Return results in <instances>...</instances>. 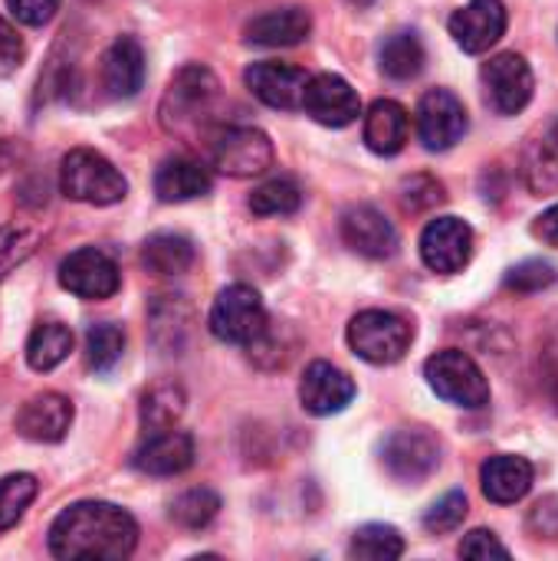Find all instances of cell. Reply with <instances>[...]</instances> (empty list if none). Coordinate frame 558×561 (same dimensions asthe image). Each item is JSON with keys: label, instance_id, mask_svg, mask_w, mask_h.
<instances>
[{"label": "cell", "instance_id": "15", "mask_svg": "<svg viewBox=\"0 0 558 561\" xmlns=\"http://www.w3.org/2000/svg\"><path fill=\"white\" fill-rule=\"evenodd\" d=\"M243 82H247V89L263 105L293 112V108H303V95H306V85H309V72L299 69V66H293V62L263 59V62L247 66Z\"/></svg>", "mask_w": 558, "mask_h": 561}, {"label": "cell", "instance_id": "47", "mask_svg": "<svg viewBox=\"0 0 558 561\" xmlns=\"http://www.w3.org/2000/svg\"><path fill=\"white\" fill-rule=\"evenodd\" d=\"M352 3H355V7H358V10H365V7H372V3H375V0H352Z\"/></svg>", "mask_w": 558, "mask_h": 561}, {"label": "cell", "instance_id": "27", "mask_svg": "<svg viewBox=\"0 0 558 561\" xmlns=\"http://www.w3.org/2000/svg\"><path fill=\"white\" fill-rule=\"evenodd\" d=\"M424 43L414 30H398L391 36H385L382 49H378V62H382V72L388 79H398V82H408L414 76H421L424 69Z\"/></svg>", "mask_w": 558, "mask_h": 561}, {"label": "cell", "instance_id": "14", "mask_svg": "<svg viewBox=\"0 0 558 561\" xmlns=\"http://www.w3.org/2000/svg\"><path fill=\"white\" fill-rule=\"evenodd\" d=\"M451 36L464 53H487L497 46L510 26V10L503 0H470L451 16Z\"/></svg>", "mask_w": 558, "mask_h": 561}, {"label": "cell", "instance_id": "4", "mask_svg": "<svg viewBox=\"0 0 558 561\" xmlns=\"http://www.w3.org/2000/svg\"><path fill=\"white\" fill-rule=\"evenodd\" d=\"M424 378L431 391L444 398L447 404H457L467 411H480L490 404V381L483 368L460 348H444L431 355L424 365Z\"/></svg>", "mask_w": 558, "mask_h": 561}, {"label": "cell", "instance_id": "37", "mask_svg": "<svg viewBox=\"0 0 558 561\" xmlns=\"http://www.w3.org/2000/svg\"><path fill=\"white\" fill-rule=\"evenodd\" d=\"M558 270L549 260H523L516 263L510 273H506V289L520 293V296H533V293H543L549 286H556Z\"/></svg>", "mask_w": 558, "mask_h": 561}, {"label": "cell", "instance_id": "18", "mask_svg": "<svg viewBox=\"0 0 558 561\" xmlns=\"http://www.w3.org/2000/svg\"><path fill=\"white\" fill-rule=\"evenodd\" d=\"M299 401L303 411H309L312 417H332L355 401V381L329 362H312L303 371Z\"/></svg>", "mask_w": 558, "mask_h": 561}, {"label": "cell", "instance_id": "33", "mask_svg": "<svg viewBox=\"0 0 558 561\" xmlns=\"http://www.w3.org/2000/svg\"><path fill=\"white\" fill-rule=\"evenodd\" d=\"M220 513V496L207 486H194V490H184L181 496H174L171 503V519L181 526V529H191V533H201L207 529Z\"/></svg>", "mask_w": 558, "mask_h": 561}, {"label": "cell", "instance_id": "20", "mask_svg": "<svg viewBox=\"0 0 558 561\" xmlns=\"http://www.w3.org/2000/svg\"><path fill=\"white\" fill-rule=\"evenodd\" d=\"M194 437L187 431H158V434H148V440L135 450L132 463L135 470L148 473V477H181L184 470L194 467Z\"/></svg>", "mask_w": 558, "mask_h": 561}, {"label": "cell", "instance_id": "22", "mask_svg": "<svg viewBox=\"0 0 558 561\" xmlns=\"http://www.w3.org/2000/svg\"><path fill=\"white\" fill-rule=\"evenodd\" d=\"M533 480H536L533 463L516 454H497L480 467V490L497 506H513L526 500V493L533 490Z\"/></svg>", "mask_w": 558, "mask_h": 561}, {"label": "cell", "instance_id": "34", "mask_svg": "<svg viewBox=\"0 0 558 561\" xmlns=\"http://www.w3.org/2000/svg\"><path fill=\"white\" fill-rule=\"evenodd\" d=\"M43 240V230L39 227H30V224H7L0 227V283L16 273L39 247Z\"/></svg>", "mask_w": 558, "mask_h": 561}, {"label": "cell", "instance_id": "2", "mask_svg": "<svg viewBox=\"0 0 558 561\" xmlns=\"http://www.w3.org/2000/svg\"><path fill=\"white\" fill-rule=\"evenodd\" d=\"M217 102H220L217 76L201 62H187L171 76L158 115H161L164 131H171V135L207 138L217 128V122H214Z\"/></svg>", "mask_w": 558, "mask_h": 561}, {"label": "cell", "instance_id": "32", "mask_svg": "<svg viewBox=\"0 0 558 561\" xmlns=\"http://www.w3.org/2000/svg\"><path fill=\"white\" fill-rule=\"evenodd\" d=\"M303 207V187L293 178H273L250 194V210L257 217H289Z\"/></svg>", "mask_w": 558, "mask_h": 561}, {"label": "cell", "instance_id": "31", "mask_svg": "<svg viewBox=\"0 0 558 561\" xmlns=\"http://www.w3.org/2000/svg\"><path fill=\"white\" fill-rule=\"evenodd\" d=\"M349 556L365 561H395L405 556V539H401V533H398L395 526L368 523V526H362V529L352 536Z\"/></svg>", "mask_w": 558, "mask_h": 561}, {"label": "cell", "instance_id": "29", "mask_svg": "<svg viewBox=\"0 0 558 561\" xmlns=\"http://www.w3.org/2000/svg\"><path fill=\"white\" fill-rule=\"evenodd\" d=\"M187 408V394L178 381H158L145 391L141 398V408H138V417H141V431L145 434H158V431H168L181 421Z\"/></svg>", "mask_w": 558, "mask_h": 561}, {"label": "cell", "instance_id": "23", "mask_svg": "<svg viewBox=\"0 0 558 561\" xmlns=\"http://www.w3.org/2000/svg\"><path fill=\"white\" fill-rule=\"evenodd\" d=\"M102 85L112 99H132L145 85V49L135 36H115L102 53Z\"/></svg>", "mask_w": 558, "mask_h": 561}, {"label": "cell", "instance_id": "41", "mask_svg": "<svg viewBox=\"0 0 558 561\" xmlns=\"http://www.w3.org/2000/svg\"><path fill=\"white\" fill-rule=\"evenodd\" d=\"M460 559H510V549L487 529H474L460 542Z\"/></svg>", "mask_w": 558, "mask_h": 561}, {"label": "cell", "instance_id": "24", "mask_svg": "<svg viewBox=\"0 0 558 561\" xmlns=\"http://www.w3.org/2000/svg\"><path fill=\"white\" fill-rule=\"evenodd\" d=\"M408 131H411V115L401 102L395 99H378L368 115H365V145L382 154V158H391L398 154L405 145H408Z\"/></svg>", "mask_w": 558, "mask_h": 561}, {"label": "cell", "instance_id": "6", "mask_svg": "<svg viewBox=\"0 0 558 561\" xmlns=\"http://www.w3.org/2000/svg\"><path fill=\"white\" fill-rule=\"evenodd\" d=\"M270 319H266V306L260 299V293L247 283H234L227 289L217 293L210 316H207V329L217 342L227 345H253L263 332H266Z\"/></svg>", "mask_w": 558, "mask_h": 561}, {"label": "cell", "instance_id": "44", "mask_svg": "<svg viewBox=\"0 0 558 561\" xmlns=\"http://www.w3.org/2000/svg\"><path fill=\"white\" fill-rule=\"evenodd\" d=\"M533 237H536V240H543L546 247H556L558 250V204L556 207H549V210H543V214L536 217V224H533Z\"/></svg>", "mask_w": 558, "mask_h": 561}, {"label": "cell", "instance_id": "8", "mask_svg": "<svg viewBox=\"0 0 558 561\" xmlns=\"http://www.w3.org/2000/svg\"><path fill=\"white\" fill-rule=\"evenodd\" d=\"M382 463L398 483H421L441 467V440L424 427H398L382 444Z\"/></svg>", "mask_w": 558, "mask_h": 561}, {"label": "cell", "instance_id": "36", "mask_svg": "<svg viewBox=\"0 0 558 561\" xmlns=\"http://www.w3.org/2000/svg\"><path fill=\"white\" fill-rule=\"evenodd\" d=\"M36 493H39V483L30 473H10L0 480V533H10L23 519Z\"/></svg>", "mask_w": 558, "mask_h": 561}, {"label": "cell", "instance_id": "28", "mask_svg": "<svg viewBox=\"0 0 558 561\" xmlns=\"http://www.w3.org/2000/svg\"><path fill=\"white\" fill-rule=\"evenodd\" d=\"M69 352H72V329L56 319L39 322L26 339V365L39 375L59 368L69 358Z\"/></svg>", "mask_w": 558, "mask_h": 561}, {"label": "cell", "instance_id": "7", "mask_svg": "<svg viewBox=\"0 0 558 561\" xmlns=\"http://www.w3.org/2000/svg\"><path fill=\"white\" fill-rule=\"evenodd\" d=\"M349 348L368 365H395L408 355L414 329L385 309H365L349 322Z\"/></svg>", "mask_w": 558, "mask_h": 561}, {"label": "cell", "instance_id": "5", "mask_svg": "<svg viewBox=\"0 0 558 561\" xmlns=\"http://www.w3.org/2000/svg\"><path fill=\"white\" fill-rule=\"evenodd\" d=\"M210 164L227 178H257L273 164V141L253 125H217L207 138Z\"/></svg>", "mask_w": 558, "mask_h": 561}, {"label": "cell", "instance_id": "1", "mask_svg": "<svg viewBox=\"0 0 558 561\" xmlns=\"http://www.w3.org/2000/svg\"><path fill=\"white\" fill-rule=\"evenodd\" d=\"M138 546V523L112 503L66 506L49 526V552L62 561H118Z\"/></svg>", "mask_w": 558, "mask_h": 561}, {"label": "cell", "instance_id": "40", "mask_svg": "<svg viewBox=\"0 0 558 561\" xmlns=\"http://www.w3.org/2000/svg\"><path fill=\"white\" fill-rule=\"evenodd\" d=\"M26 59V46H23V36L16 33V26L0 13V76H13Z\"/></svg>", "mask_w": 558, "mask_h": 561}, {"label": "cell", "instance_id": "11", "mask_svg": "<svg viewBox=\"0 0 558 561\" xmlns=\"http://www.w3.org/2000/svg\"><path fill=\"white\" fill-rule=\"evenodd\" d=\"M474 256V230L460 217H434L421 233V260L431 273L454 276Z\"/></svg>", "mask_w": 558, "mask_h": 561}, {"label": "cell", "instance_id": "3", "mask_svg": "<svg viewBox=\"0 0 558 561\" xmlns=\"http://www.w3.org/2000/svg\"><path fill=\"white\" fill-rule=\"evenodd\" d=\"M59 191L69 201L109 207V204L125 201L128 181L105 154H99L92 148H72L59 161Z\"/></svg>", "mask_w": 558, "mask_h": 561}, {"label": "cell", "instance_id": "45", "mask_svg": "<svg viewBox=\"0 0 558 561\" xmlns=\"http://www.w3.org/2000/svg\"><path fill=\"white\" fill-rule=\"evenodd\" d=\"M549 385H553V398H556V404H558V355H556V365H553V378H549Z\"/></svg>", "mask_w": 558, "mask_h": 561}, {"label": "cell", "instance_id": "25", "mask_svg": "<svg viewBox=\"0 0 558 561\" xmlns=\"http://www.w3.org/2000/svg\"><path fill=\"white\" fill-rule=\"evenodd\" d=\"M210 174L201 161L194 158H168L155 171V194L164 204H184L197 201L210 191Z\"/></svg>", "mask_w": 558, "mask_h": 561}, {"label": "cell", "instance_id": "39", "mask_svg": "<svg viewBox=\"0 0 558 561\" xmlns=\"http://www.w3.org/2000/svg\"><path fill=\"white\" fill-rule=\"evenodd\" d=\"M401 197H405V207H411V210H431V207L444 204V184L428 174H418L401 184Z\"/></svg>", "mask_w": 558, "mask_h": 561}, {"label": "cell", "instance_id": "12", "mask_svg": "<svg viewBox=\"0 0 558 561\" xmlns=\"http://www.w3.org/2000/svg\"><path fill=\"white\" fill-rule=\"evenodd\" d=\"M467 108L451 89H431L418 102V135L428 151H447L467 135Z\"/></svg>", "mask_w": 558, "mask_h": 561}, {"label": "cell", "instance_id": "30", "mask_svg": "<svg viewBox=\"0 0 558 561\" xmlns=\"http://www.w3.org/2000/svg\"><path fill=\"white\" fill-rule=\"evenodd\" d=\"M520 171H523V181L533 194H539V197L558 194V148L549 138L529 141L523 148Z\"/></svg>", "mask_w": 558, "mask_h": 561}, {"label": "cell", "instance_id": "38", "mask_svg": "<svg viewBox=\"0 0 558 561\" xmlns=\"http://www.w3.org/2000/svg\"><path fill=\"white\" fill-rule=\"evenodd\" d=\"M464 519H467V496H464L460 490H454V493L441 496V500L424 513V529H428L431 536H447V533L460 529Z\"/></svg>", "mask_w": 558, "mask_h": 561}, {"label": "cell", "instance_id": "43", "mask_svg": "<svg viewBox=\"0 0 558 561\" xmlns=\"http://www.w3.org/2000/svg\"><path fill=\"white\" fill-rule=\"evenodd\" d=\"M526 529L536 536V539H558V496H546L539 500L533 510H529V519H526Z\"/></svg>", "mask_w": 558, "mask_h": 561}, {"label": "cell", "instance_id": "26", "mask_svg": "<svg viewBox=\"0 0 558 561\" xmlns=\"http://www.w3.org/2000/svg\"><path fill=\"white\" fill-rule=\"evenodd\" d=\"M197 250L184 233H155L141 243V266L155 276H181L194 266Z\"/></svg>", "mask_w": 558, "mask_h": 561}, {"label": "cell", "instance_id": "46", "mask_svg": "<svg viewBox=\"0 0 558 561\" xmlns=\"http://www.w3.org/2000/svg\"><path fill=\"white\" fill-rule=\"evenodd\" d=\"M549 141H553V145H556V148H558V118H556V122H553V128H549Z\"/></svg>", "mask_w": 558, "mask_h": 561}, {"label": "cell", "instance_id": "10", "mask_svg": "<svg viewBox=\"0 0 558 561\" xmlns=\"http://www.w3.org/2000/svg\"><path fill=\"white\" fill-rule=\"evenodd\" d=\"M480 79H483L487 102L500 115L523 112L529 105V99H533V89H536L533 69H529V62L520 53H500V56H493L483 66Z\"/></svg>", "mask_w": 558, "mask_h": 561}, {"label": "cell", "instance_id": "17", "mask_svg": "<svg viewBox=\"0 0 558 561\" xmlns=\"http://www.w3.org/2000/svg\"><path fill=\"white\" fill-rule=\"evenodd\" d=\"M194 306L184 296H155L148 306V335L161 355H184L194 339Z\"/></svg>", "mask_w": 558, "mask_h": 561}, {"label": "cell", "instance_id": "19", "mask_svg": "<svg viewBox=\"0 0 558 561\" xmlns=\"http://www.w3.org/2000/svg\"><path fill=\"white\" fill-rule=\"evenodd\" d=\"M13 427L20 437H26L33 444H59L72 427V404H69V398H62L56 391L33 394L16 411Z\"/></svg>", "mask_w": 558, "mask_h": 561}, {"label": "cell", "instance_id": "42", "mask_svg": "<svg viewBox=\"0 0 558 561\" xmlns=\"http://www.w3.org/2000/svg\"><path fill=\"white\" fill-rule=\"evenodd\" d=\"M7 10L23 26H46L56 16L59 0H7Z\"/></svg>", "mask_w": 558, "mask_h": 561}, {"label": "cell", "instance_id": "21", "mask_svg": "<svg viewBox=\"0 0 558 561\" xmlns=\"http://www.w3.org/2000/svg\"><path fill=\"white\" fill-rule=\"evenodd\" d=\"M312 33V16L306 7H276L260 16H253L243 30V39L250 46H266V49H286L299 46Z\"/></svg>", "mask_w": 558, "mask_h": 561}, {"label": "cell", "instance_id": "9", "mask_svg": "<svg viewBox=\"0 0 558 561\" xmlns=\"http://www.w3.org/2000/svg\"><path fill=\"white\" fill-rule=\"evenodd\" d=\"M59 286L86 302H99L118 293L122 273H118V263L105 250L82 247L59 263Z\"/></svg>", "mask_w": 558, "mask_h": 561}, {"label": "cell", "instance_id": "13", "mask_svg": "<svg viewBox=\"0 0 558 561\" xmlns=\"http://www.w3.org/2000/svg\"><path fill=\"white\" fill-rule=\"evenodd\" d=\"M303 112L326 128H345L362 115V99L349 79L335 72H319V76H309Z\"/></svg>", "mask_w": 558, "mask_h": 561}, {"label": "cell", "instance_id": "35", "mask_svg": "<svg viewBox=\"0 0 558 561\" xmlns=\"http://www.w3.org/2000/svg\"><path fill=\"white\" fill-rule=\"evenodd\" d=\"M125 355V332L115 322H99L86 332V362L92 371H112Z\"/></svg>", "mask_w": 558, "mask_h": 561}, {"label": "cell", "instance_id": "16", "mask_svg": "<svg viewBox=\"0 0 558 561\" xmlns=\"http://www.w3.org/2000/svg\"><path fill=\"white\" fill-rule=\"evenodd\" d=\"M342 240L365 260H388L398 253V230L395 224L372 204H355L342 214Z\"/></svg>", "mask_w": 558, "mask_h": 561}]
</instances>
